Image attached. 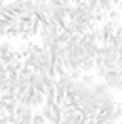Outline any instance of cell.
<instances>
[{
    "instance_id": "cell-1",
    "label": "cell",
    "mask_w": 122,
    "mask_h": 124,
    "mask_svg": "<svg viewBox=\"0 0 122 124\" xmlns=\"http://www.w3.org/2000/svg\"><path fill=\"white\" fill-rule=\"evenodd\" d=\"M100 55L105 64H115L119 61V50L114 45H100Z\"/></svg>"
},
{
    "instance_id": "cell-2",
    "label": "cell",
    "mask_w": 122,
    "mask_h": 124,
    "mask_svg": "<svg viewBox=\"0 0 122 124\" xmlns=\"http://www.w3.org/2000/svg\"><path fill=\"white\" fill-rule=\"evenodd\" d=\"M19 17H35V0H23Z\"/></svg>"
},
{
    "instance_id": "cell-3",
    "label": "cell",
    "mask_w": 122,
    "mask_h": 124,
    "mask_svg": "<svg viewBox=\"0 0 122 124\" xmlns=\"http://www.w3.org/2000/svg\"><path fill=\"white\" fill-rule=\"evenodd\" d=\"M34 107H30V106H25V109H23V112H22L20 116L17 117L20 124H27V123H32V117H34Z\"/></svg>"
},
{
    "instance_id": "cell-4",
    "label": "cell",
    "mask_w": 122,
    "mask_h": 124,
    "mask_svg": "<svg viewBox=\"0 0 122 124\" xmlns=\"http://www.w3.org/2000/svg\"><path fill=\"white\" fill-rule=\"evenodd\" d=\"M92 69H95V61L94 59H82V64H80L82 74H90Z\"/></svg>"
},
{
    "instance_id": "cell-5",
    "label": "cell",
    "mask_w": 122,
    "mask_h": 124,
    "mask_svg": "<svg viewBox=\"0 0 122 124\" xmlns=\"http://www.w3.org/2000/svg\"><path fill=\"white\" fill-rule=\"evenodd\" d=\"M45 106H49V107H52L55 102V89H45Z\"/></svg>"
},
{
    "instance_id": "cell-6",
    "label": "cell",
    "mask_w": 122,
    "mask_h": 124,
    "mask_svg": "<svg viewBox=\"0 0 122 124\" xmlns=\"http://www.w3.org/2000/svg\"><path fill=\"white\" fill-rule=\"evenodd\" d=\"M8 54H12V45H10V42L2 40L0 42V57H2V55H8Z\"/></svg>"
},
{
    "instance_id": "cell-7",
    "label": "cell",
    "mask_w": 122,
    "mask_h": 124,
    "mask_svg": "<svg viewBox=\"0 0 122 124\" xmlns=\"http://www.w3.org/2000/svg\"><path fill=\"white\" fill-rule=\"evenodd\" d=\"M40 114H42V116H43V117H45V121L49 123V121L52 119V116H54V109L43 104V106H42V107H40Z\"/></svg>"
},
{
    "instance_id": "cell-8",
    "label": "cell",
    "mask_w": 122,
    "mask_h": 124,
    "mask_svg": "<svg viewBox=\"0 0 122 124\" xmlns=\"http://www.w3.org/2000/svg\"><path fill=\"white\" fill-rule=\"evenodd\" d=\"M72 82H74V81H72V77H70V72H65L64 76L59 77V84H60L62 87H65V89H67Z\"/></svg>"
},
{
    "instance_id": "cell-9",
    "label": "cell",
    "mask_w": 122,
    "mask_h": 124,
    "mask_svg": "<svg viewBox=\"0 0 122 124\" xmlns=\"http://www.w3.org/2000/svg\"><path fill=\"white\" fill-rule=\"evenodd\" d=\"M15 107H17V101H14V102H7L3 114H5V116H15Z\"/></svg>"
},
{
    "instance_id": "cell-10",
    "label": "cell",
    "mask_w": 122,
    "mask_h": 124,
    "mask_svg": "<svg viewBox=\"0 0 122 124\" xmlns=\"http://www.w3.org/2000/svg\"><path fill=\"white\" fill-rule=\"evenodd\" d=\"M80 81L85 84V85H89V87H90V85H94V84H95V76H94V74H84Z\"/></svg>"
},
{
    "instance_id": "cell-11",
    "label": "cell",
    "mask_w": 122,
    "mask_h": 124,
    "mask_svg": "<svg viewBox=\"0 0 122 124\" xmlns=\"http://www.w3.org/2000/svg\"><path fill=\"white\" fill-rule=\"evenodd\" d=\"M45 123H47V121H45V117L40 114V111L34 114V117H32V124H45Z\"/></svg>"
},
{
    "instance_id": "cell-12",
    "label": "cell",
    "mask_w": 122,
    "mask_h": 124,
    "mask_svg": "<svg viewBox=\"0 0 122 124\" xmlns=\"http://www.w3.org/2000/svg\"><path fill=\"white\" fill-rule=\"evenodd\" d=\"M19 35H20V34H19L17 25H12V27L7 29V37H19Z\"/></svg>"
},
{
    "instance_id": "cell-13",
    "label": "cell",
    "mask_w": 122,
    "mask_h": 124,
    "mask_svg": "<svg viewBox=\"0 0 122 124\" xmlns=\"http://www.w3.org/2000/svg\"><path fill=\"white\" fill-rule=\"evenodd\" d=\"M95 76L100 77V79H104V77L107 76V69H105V65H102V67H95Z\"/></svg>"
},
{
    "instance_id": "cell-14",
    "label": "cell",
    "mask_w": 122,
    "mask_h": 124,
    "mask_svg": "<svg viewBox=\"0 0 122 124\" xmlns=\"http://www.w3.org/2000/svg\"><path fill=\"white\" fill-rule=\"evenodd\" d=\"M7 91V76L5 74H0V94Z\"/></svg>"
},
{
    "instance_id": "cell-15",
    "label": "cell",
    "mask_w": 122,
    "mask_h": 124,
    "mask_svg": "<svg viewBox=\"0 0 122 124\" xmlns=\"http://www.w3.org/2000/svg\"><path fill=\"white\" fill-rule=\"evenodd\" d=\"M82 70H74V72H70V77H72V81H80L82 79Z\"/></svg>"
},
{
    "instance_id": "cell-16",
    "label": "cell",
    "mask_w": 122,
    "mask_h": 124,
    "mask_svg": "<svg viewBox=\"0 0 122 124\" xmlns=\"http://www.w3.org/2000/svg\"><path fill=\"white\" fill-rule=\"evenodd\" d=\"M5 35H7V27H5V25L0 22V39H3Z\"/></svg>"
},
{
    "instance_id": "cell-17",
    "label": "cell",
    "mask_w": 122,
    "mask_h": 124,
    "mask_svg": "<svg viewBox=\"0 0 122 124\" xmlns=\"http://www.w3.org/2000/svg\"><path fill=\"white\" fill-rule=\"evenodd\" d=\"M49 3H50V7H59V5H62L60 0H47Z\"/></svg>"
},
{
    "instance_id": "cell-18",
    "label": "cell",
    "mask_w": 122,
    "mask_h": 124,
    "mask_svg": "<svg viewBox=\"0 0 122 124\" xmlns=\"http://www.w3.org/2000/svg\"><path fill=\"white\" fill-rule=\"evenodd\" d=\"M0 124H8V117L7 116H2L0 117Z\"/></svg>"
},
{
    "instance_id": "cell-19",
    "label": "cell",
    "mask_w": 122,
    "mask_h": 124,
    "mask_svg": "<svg viewBox=\"0 0 122 124\" xmlns=\"http://www.w3.org/2000/svg\"><path fill=\"white\" fill-rule=\"evenodd\" d=\"M82 2H85V3H89V2H92V0H82Z\"/></svg>"
},
{
    "instance_id": "cell-20",
    "label": "cell",
    "mask_w": 122,
    "mask_h": 124,
    "mask_svg": "<svg viewBox=\"0 0 122 124\" xmlns=\"http://www.w3.org/2000/svg\"><path fill=\"white\" fill-rule=\"evenodd\" d=\"M0 101H2V94H0Z\"/></svg>"
},
{
    "instance_id": "cell-21",
    "label": "cell",
    "mask_w": 122,
    "mask_h": 124,
    "mask_svg": "<svg viewBox=\"0 0 122 124\" xmlns=\"http://www.w3.org/2000/svg\"><path fill=\"white\" fill-rule=\"evenodd\" d=\"M27 124H32V123H27Z\"/></svg>"
}]
</instances>
